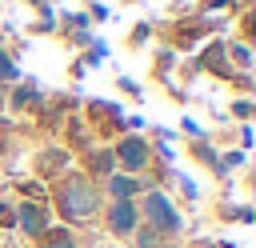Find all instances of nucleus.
Here are the masks:
<instances>
[{"instance_id": "6", "label": "nucleus", "mask_w": 256, "mask_h": 248, "mask_svg": "<svg viewBox=\"0 0 256 248\" xmlns=\"http://www.w3.org/2000/svg\"><path fill=\"white\" fill-rule=\"evenodd\" d=\"M108 188H112V196H116V200H132V196L140 192V184H136L132 176H112V180H108Z\"/></svg>"}, {"instance_id": "10", "label": "nucleus", "mask_w": 256, "mask_h": 248, "mask_svg": "<svg viewBox=\"0 0 256 248\" xmlns=\"http://www.w3.org/2000/svg\"><path fill=\"white\" fill-rule=\"evenodd\" d=\"M28 100H36V92H32V88H20V92H16V104H28Z\"/></svg>"}, {"instance_id": "7", "label": "nucleus", "mask_w": 256, "mask_h": 248, "mask_svg": "<svg viewBox=\"0 0 256 248\" xmlns=\"http://www.w3.org/2000/svg\"><path fill=\"white\" fill-rule=\"evenodd\" d=\"M92 168H96V172H112V168H116V156H112V152H96V156H92Z\"/></svg>"}, {"instance_id": "12", "label": "nucleus", "mask_w": 256, "mask_h": 248, "mask_svg": "<svg viewBox=\"0 0 256 248\" xmlns=\"http://www.w3.org/2000/svg\"><path fill=\"white\" fill-rule=\"evenodd\" d=\"M0 100H4V96H0Z\"/></svg>"}, {"instance_id": "8", "label": "nucleus", "mask_w": 256, "mask_h": 248, "mask_svg": "<svg viewBox=\"0 0 256 248\" xmlns=\"http://www.w3.org/2000/svg\"><path fill=\"white\" fill-rule=\"evenodd\" d=\"M44 248H76V244H72V236H68V232H52Z\"/></svg>"}, {"instance_id": "5", "label": "nucleus", "mask_w": 256, "mask_h": 248, "mask_svg": "<svg viewBox=\"0 0 256 248\" xmlns=\"http://www.w3.org/2000/svg\"><path fill=\"white\" fill-rule=\"evenodd\" d=\"M16 224H20L28 236H44V232H48V212H44L40 204H32V200H28V204H20V208H16Z\"/></svg>"}, {"instance_id": "9", "label": "nucleus", "mask_w": 256, "mask_h": 248, "mask_svg": "<svg viewBox=\"0 0 256 248\" xmlns=\"http://www.w3.org/2000/svg\"><path fill=\"white\" fill-rule=\"evenodd\" d=\"M0 80H16V64H12L4 52H0Z\"/></svg>"}, {"instance_id": "2", "label": "nucleus", "mask_w": 256, "mask_h": 248, "mask_svg": "<svg viewBox=\"0 0 256 248\" xmlns=\"http://www.w3.org/2000/svg\"><path fill=\"white\" fill-rule=\"evenodd\" d=\"M144 216H148V224L156 232H176L180 228V212L172 208V200L164 192H148L144 196Z\"/></svg>"}, {"instance_id": "11", "label": "nucleus", "mask_w": 256, "mask_h": 248, "mask_svg": "<svg viewBox=\"0 0 256 248\" xmlns=\"http://www.w3.org/2000/svg\"><path fill=\"white\" fill-rule=\"evenodd\" d=\"M0 224H16V212L12 208H0Z\"/></svg>"}, {"instance_id": "1", "label": "nucleus", "mask_w": 256, "mask_h": 248, "mask_svg": "<svg viewBox=\"0 0 256 248\" xmlns=\"http://www.w3.org/2000/svg\"><path fill=\"white\" fill-rule=\"evenodd\" d=\"M56 208H60L64 220L84 224V220H92V216L100 212V192H96V184H92L88 176L72 172V176H64V180L56 184Z\"/></svg>"}, {"instance_id": "3", "label": "nucleus", "mask_w": 256, "mask_h": 248, "mask_svg": "<svg viewBox=\"0 0 256 248\" xmlns=\"http://www.w3.org/2000/svg\"><path fill=\"white\" fill-rule=\"evenodd\" d=\"M136 216H140V212H136L132 200H116V204L108 208V232H112V236H132L136 224H140Z\"/></svg>"}, {"instance_id": "4", "label": "nucleus", "mask_w": 256, "mask_h": 248, "mask_svg": "<svg viewBox=\"0 0 256 248\" xmlns=\"http://www.w3.org/2000/svg\"><path fill=\"white\" fill-rule=\"evenodd\" d=\"M112 156H116L128 172H136V168H144V164H148V144H144L140 136H128V140H120V148H116Z\"/></svg>"}]
</instances>
